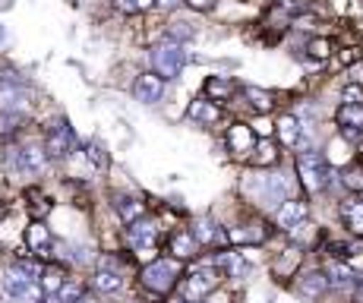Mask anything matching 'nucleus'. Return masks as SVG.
Here are the masks:
<instances>
[{
	"label": "nucleus",
	"mask_w": 363,
	"mask_h": 303,
	"mask_svg": "<svg viewBox=\"0 0 363 303\" xmlns=\"http://www.w3.org/2000/svg\"><path fill=\"white\" fill-rule=\"evenodd\" d=\"M357 300H360V303H363V278H360V281H357Z\"/></svg>",
	"instance_id": "obj_47"
},
{
	"label": "nucleus",
	"mask_w": 363,
	"mask_h": 303,
	"mask_svg": "<svg viewBox=\"0 0 363 303\" xmlns=\"http://www.w3.org/2000/svg\"><path fill=\"white\" fill-rule=\"evenodd\" d=\"M139 278H143V285L149 287L152 294L164 297L167 291H174V285H177V278H180V259H152V263H145Z\"/></svg>",
	"instance_id": "obj_3"
},
{
	"label": "nucleus",
	"mask_w": 363,
	"mask_h": 303,
	"mask_svg": "<svg viewBox=\"0 0 363 303\" xmlns=\"http://www.w3.org/2000/svg\"><path fill=\"white\" fill-rule=\"evenodd\" d=\"M202 89H206V98H208V101H215V104L231 101V95H234V82L228 79V76H208Z\"/></svg>",
	"instance_id": "obj_17"
},
{
	"label": "nucleus",
	"mask_w": 363,
	"mask_h": 303,
	"mask_svg": "<svg viewBox=\"0 0 363 303\" xmlns=\"http://www.w3.org/2000/svg\"><path fill=\"white\" fill-rule=\"evenodd\" d=\"M180 0H155V6L158 10H174V6H177Z\"/></svg>",
	"instance_id": "obj_44"
},
{
	"label": "nucleus",
	"mask_w": 363,
	"mask_h": 303,
	"mask_svg": "<svg viewBox=\"0 0 363 303\" xmlns=\"http://www.w3.org/2000/svg\"><path fill=\"white\" fill-rule=\"evenodd\" d=\"M297 177L303 183L306 193H323L332 180V171H329V161L325 155L319 152H300L297 155Z\"/></svg>",
	"instance_id": "obj_2"
},
{
	"label": "nucleus",
	"mask_w": 363,
	"mask_h": 303,
	"mask_svg": "<svg viewBox=\"0 0 363 303\" xmlns=\"http://www.w3.org/2000/svg\"><path fill=\"white\" fill-rule=\"evenodd\" d=\"M218 278H221V272H218V265H215V263L199 265L196 272H190L184 278V287H180V294H184L186 303H199V300H206L208 294L215 291Z\"/></svg>",
	"instance_id": "obj_5"
},
{
	"label": "nucleus",
	"mask_w": 363,
	"mask_h": 303,
	"mask_svg": "<svg viewBox=\"0 0 363 303\" xmlns=\"http://www.w3.org/2000/svg\"><path fill=\"white\" fill-rule=\"evenodd\" d=\"M215 265H218V272L221 275H228V278H240V275H247V259L240 256V253H231V250H225V253H218V256L212 259Z\"/></svg>",
	"instance_id": "obj_16"
},
{
	"label": "nucleus",
	"mask_w": 363,
	"mask_h": 303,
	"mask_svg": "<svg viewBox=\"0 0 363 303\" xmlns=\"http://www.w3.org/2000/svg\"><path fill=\"white\" fill-rule=\"evenodd\" d=\"M199 303H215V300H199Z\"/></svg>",
	"instance_id": "obj_48"
},
{
	"label": "nucleus",
	"mask_w": 363,
	"mask_h": 303,
	"mask_svg": "<svg viewBox=\"0 0 363 303\" xmlns=\"http://www.w3.org/2000/svg\"><path fill=\"white\" fill-rule=\"evenodd\" d=\"M121 285H123V281H121V275H117V272H99V275H95V287L104 291V294L117 291Z\"/></svg>",
	"instance_id": "obj_29"
},
{
	"label": "nucleus",
	"mask_w": 363,
	"mask_h": 303,
	"mask_svg": "<svg viewBox=\"0 0 363 303\" xmlns=\"http://www.w3.org/2000/svg\"><path fill=\"white\" fill-rule=\"evenodd\" d=\"M275 133H278V139H281V145H297L303 126H300V121L294 114H281L278 117V123H275Z\"/></svg>",
	"instance_id": "obj_18"
},
{
	"label": "nucleus",
	"mask_w": 363,
	"mask_h": 303,
	"mask_svg": "<svg viewBox=\"0 0 363 303\" xmlns=\"http://www.w3.org/2000/svg\"><path fill=\"white\" fill-rule=\"evenodd\" d=\"M13 269H16L19 275H26L29 281H38L41 272H45L38 263H35V259H16V263H13Z\"/></svg>",
	"instance_id": "obj_30"
},
{
	"label": "nucleus",
	"mask_w": 363,
	"mask_h": 303,
	"mask_svg": "<svg viewBox=\"0 0 363 303\" xmlns=\"http://www.w3.org/2000/svg\"><path fill=\"white\" fill-rule=\"evenodd\" d=\"M186 6H193V10L196 13H206V10H212L215 4H218V0H184Z\"/></svg>",
	"instance_id": "obj_39"
},
{
	"label": "nucleus",
	"mask_w": 363,
	"mask_h": 303,
	"mask_svg": "<svg viewBox=\"0 0 363 303\" xmlns=\"http://www.w3.org/2000/svg\"><path fill=\"white\" fill-rule=\"evenodd\" d=\"M228 149L234 155H250L256 149V133L247 123H231L228 126Z\"/></svg>",
	"instance_id": "obj_11"
},
{
	"label": "nucleus",
	"mask_w": 363,
	"mask_h": 303,
	"mask_svg": "<svg viewBox=\"0 0 363 303\" xmlns=\"http://www.w3.org/2000/svg\"><path fill=\"white\" fill-rule=\"evenodd\" d=\"M149 6H155V0H136V10H149Z\"/></svg>",
	"instance_id": "obj_45"
},
{
	"label": "nucleus",
	"mask_w": 363,
	"mask_h": 303,
	"mask_svg": "<svg viewBox=\"0 0 363 303\" xmlns=\"http://www.w3.org/2000/svg\"><path fill=\"white\" fill-rule=\"evenodd\" d=\"M29 104H32V92H29V86H26V79L16 76L13 70H6V73L0 76V108L26 114Z\"/></svg>",
	"instance_id": "obj_4"
},
{
	"label": "nucleus",
	"mask_w": 363,
	"mask_h": 303,
	"mask_svg": "<svg viewBox=\"0 0 363 303\" xmlns=\"http://www.w3.org/2000/svg\"><path fill=\"white\" fill-rule=\"evenodd\" d=\"M341 218L351 228V234L363 237V199H345L341 202Z\"/></svg>",
	"instance_id": "obj_19"
},
{
	"label": "nucleus",
	"mask_w": 363,
	"mask_h": 303,
	"mask_svg": "<svg viewBox=\"0 0 363 303\" xmlns=\"http://www.w3.org/2000/svg\"><path fill=\"white\" fill-rule=\"evenodd\" d=\"M243 98H247V104L256 111V114H269V111L275 108V98H272V92H265V89L247 86L243 89Z\"/></svg>",
	"instance_id": "obj_22"
},
{
	"label": "nucleus",
	"mask_w": 363,
	"mask_h": 303,
	"mask_svg": "<svg viewBox=\"0 0 363 303\" xmlns=\"http://www.w3.org/2000/svg\"><path fill=\"white\" fill-rule=\"evenodd\" d=\"M19 123H23V114H16V111H4V114H0V136H13Z\"/></svg>",
	"instance_id": "obj_31"
},
{
	"label": "nucleus",
	"mask_w": 363,
	"mask_h": 303,
	"mask_svg": "<svg viewBox=\"0 0 363 303\" xmlns=\"http://www.w3.org/2000/svg\"><path fill=\"white\" fill-rule=\"evenodd\" d=\"M6 165L16 177H29V174H41L48 165L45 149H10L6 155Z\"/></svg>",
	"instance_id": "obj_8"
},
{
	"label": "nucleus",
	"mask_w": 363,
	"mask_h": 303,
	"mask_svg": "<svg viewBox=\"0 0 363 303\" xmlns=\"http://www.w3.org/2000/svg\"><path fill=\"white\" fill-rule=\"evenodd\" d=\"M149 60H152V73H158L167 82V79H177L180 70L186 67V51L180 41L164 38L149 51Z\"/></svg>",
	"instance_id": "obj_1"
},
{
	"label": "nucleus",
	"mask_w": 363,
	"mask_h": 303,
	"mask_svg": "<svg viewBox=\"0 0 363 303\" xmlns=\"http://www.w3.org/2000/svg\"><path fill=\"white\" fill-rule=\"evenodd\" d=\"M347 79L357 82V86H363V57H360L357 63H351V67H347Z\"/></svg>",
	"instance_id": "obj_38"
},
{
	"label": "nucleus",
	"mask_w": 363,
	"mask_h": 303,
	"mask_svg": "<svg viewBox=\"0 0 363 303\" xmlns=\"http://www.w3.org/2000/svg\"><path fill=\"white\" fill-rule=\"evenodd\" d=\"M357 60H360L357 48H347V51H341V63H347V67H351V63H357Z\"/></svg>",
	"instance_id": "obj_41"
},
{
	"label": "nucleus",
	"mask_w": 363,
	"mask_h": 303,
	"mask_svg": "<svg viewBox=\"0 0 363 303\" xmlns=\"http://www.w3.org/2000/svg\"><path fill=\"white\" fill-rule=\"evenodd\" d=\"M341 180H345L347 189H354V193H363V171H347Z\"/></svg>",
	"instance_id": "obj_36"
},
{
	"label": "nucleus",
	"mask_w": 363,
	"mask_h": 303,
	"mask_svg": "<svg viewBox=\"0 0 363 303\" xmlns=\"http://www.w3.org/2000/svg\"><path fill=\"white\" fill-rule=\"evenodd\" d=\"M26 243H29V250L35 253V256H41V259H48L51 256V231L45 228L41 221H32L29 224V231H26Z\"/></svg>",
	"instance_id": "obj_14"
},
{
	"label": "nucleus",
	"mask_w": 363,
	"mask_h": 303,
	"mask_svg": "<svg viewBox=\"0 0 363 303\" xmlns=\"http://www.w3.org/2000/svg\"><path fill=\"white\" fill-rule=\"evenodd\" d=\"M76 145V136H73V126H69L64 117H57L45 133V155L48 158H67Z\"/></svg>",
	"instance_id": "obj_6"
},
{
	"label": "nucleus",
	"mask_w": 363,
	"mask_h": 303,
	"mask_svg": "<svg viewBox=\"0 0 363 303\" xmlns=\"http://www.w3.org/2000/svg\"><path fill=\"white\" fill-rule=\"evenodd\" d=\"M306 215H310V206H306V202H300V199H284L281 206H278L275 221H278V228L291 231V228H294V224L303 221Z\"/></svg>",
	"instance_id": "obj_13"
},
{
	"label": "nucleus",
	"mask_w": 363,
	"mask_h": 303,
	"mask_svg": "<svg viewBox=\"0 0 363 303\" xmlns=\"http://www.w3.org/2000/svg\"><path fill=\"white\" fill-rule=\"evenodd\" d=\"M262 117V121H256V126H253V133H256V136H272V133H275V123H269V121H265V114H259Z\"/></svg>",
	"instance_id": "obj_37"
},
{
	"label": "nucleus",
	"mask_w": 363,
	"mask_h": 303,
	"mask_svg": "<svg viewBox=\"0 0 363 303\" xmlns=\"http://www.w3.org/2000/svg\"><path fill=\"white\" fill-rule=\"evenodd\" d=\"M190 121H196V123H215L221 117V111H218V104L215 101H208V98H196V101H190Z\"/></svg>",
	"instance_id": "obj_20"
},
{
	"label": "nucleus",
	"mask_w": 363,
	"mask_h": 303,
	"mask_svg": "<svg viewBox=\"0 0 363 303\" xmlns=\"http://www.w3.org/2000/svg\"><path fill=\"white\" fill-rule=\"evenodd\" d=\"M193 35H196V29H193L190 23H174L171 32H167V38H171V41H180V45H184V41H190Z\"/></svg>",
	"instance_id": "obj_32"
},
{
	"label": "nucleus",
	"mask_w": 363,
	"mask_h": 303,
	"mask_svg": "<svg viewBox=\"0 0 363 303\" xmlns=\"http://www.w3.org/2000/svg\"><path fill=\"white\" fill-rule=\"evenodd\" d=\"M335 121L341 126V136L345 139H360L363 136V104H341L335 111Z\"/></svg>",
	"instance_id": "obj_9"
},
{
	"label": "nucleus",
	"mask_w": 363,
	"mask_h": 303,
	"mask_svg": "<svg viewBox=\"0 0 363 303\" xmlns=\"http://www.w3.org/2000/svg\"><path fill=\"white\" fill-rule=\"evenodd\" d=\"M250 155H253V165L256 167H269V165H275V161H278V145L272 143L269 136H265V139L256 143V149L250 152Z\"/></svg>",
	"instance_id": "obj_23"
},
{
	"label": "nucleus",
	"mask_w": 363,
	"mask_h": 303,
	"mask_svg": "<svg viewBox=\"0 0 363 303\" xmlns=\"http://www.w3.org/2000/svg\"><path fill=\"white\" fill-rule=\"evenodd\" d=\"M64 281H67V275L60 269H45L41 272V278H38V285H41V291L45 294H57L60 287H64Z\"/></svg>",
	"instance_id": "obj_26"
},
{
	"label": "nucleus",
	"mask_w": 363,
	"mask_h": 303,
	"mask_svg": "<svg viewBox=\"0 0 363 303\" xmlns=\"http://www.w3.org/2000/svg\"><path fill=\"white\" fill-rule=\"evenodd\" d=\"M171 256L180 259V263L199 256V241L193 237V231H177V234L171 237Z\"/></svg>",
	"instance_id": "obj_15"
},
{
	"label": "nucleus",
	"mask_w": 363,
	"mask_h": 303,
	"mask_svg": "<svg viewBox=\"0 0 363 303\" xmlns=\"http://www.w3.org/2000/svg\"><path fill=\"white\" fill-rule=\"evenodd\" d=\"M306 54L313 60H329L332 57V38H310L306 41Z\"/></svg>",
	"instance_id": "obj_27"
},
{
	"label": "nucleus",
	"mask_w": 363,
	"mask_h": 303,
	"mask_svg": "<svg viewBox=\"0 0 363 303\" xmlns=\"http://www.w3.org/2000/svg\"><path fill=\"white\" fill-rule=\"evenodd\" d=\"M48 209H51V206H48L45 199H38V206H35V218H45V215H48Z\"/></svg>",
	"instance_id": "obj_43"
},
{
	"label": "nucleus",
	"mask_w": 363,
	"mask_h": 303,
	"mask_svg": "<svg viewBox=\"0 0 363 303\" xmlns=\"http://www.w3.org/2000/svg\"><path fill=\"white\" fill-rule=\"evenodd\" d=\"M45 303H64V300H60L57 294H48V300H45Z\"/></svg>",
	"instance_id": "obj_46"
},
{
	"label": "nucleus",
	"mask_w": 363,
	"mask_h": 303,
	"mask_svg": "<svg viewBox=\"0 0 363 303\" xmlns=\"http://www.w3.org/2000/svg\"><path fill=\"white\" fill-rule=\"evenodd\" d=\"M4 294L13 297L16 303H41V297H45V291H41L38 281H29L16 269H10L4 275Z\"/></svg>",
	"instance_id": "obj_7"
},
{
	"label": "nucleus",
	"mask_w": 363,
	"mask_h": 303,
	"mask_svg": "<svg viewBox=\"0 0 363 303\" xmlns=\"http://www.w3.org/2000/svg\"><path fill=\"white\" fill-rule=\"evenodd\" d=\"M325 278H329V285H335V287H345V285H354L357 275H354L351 265H345V263L335 259V263H329V269H325Z\"/></svg>",
	"instance_id": "obj_24"
},
{
	"label": "nucleus",
	"mask_w": 363,
	"mask_h": 303,
	"mask_svg": "<svg viewBox=\"0 0 363 303\" xmlns=\"http://www.w3.org/2000/svg\"><path fill=\"white\" fill-rule=\"evenodd\" d=\"M341 98H345L347 104H363V86H357V82H347L345 92H341Z\"/></svg>",
	"instance_id": "obj_33"
},
{
	"label": "nucleus",
	"mask_w": 363,
	"mask_h": 303,
	"mask_svg": "<svg viewBox=\"0 0 363 303\" xmlns=\"http://www.w3.org/2000/svg\"><path fill=\"white\" fill-rule=\"evenodd\" d=\"M133 95H136V101H143V104L162 101V95H164V79H162L158 73H143V76H136V82H133Z\"/></svg>",
	"instance_id": "obj_10"
},
{
	"label": "nucleus",
	"mask_w": 363,
	"mask_h": 303,
	"mask_svg": "<svg viewBox=\"0 0 363 303\" xmlns=\"http://www.w3.org/2000/svg\"><path fill=\"white\" fill-rule=\"evenodd\" d=\"M127 237H130V243L136 246V250H152V246L158 243V224L136 218V221H130Z\"/></svg>",
	"instance_id": "obj_12"
},
{
	"label": "nucleus",
	"mask_w": 363,
	"mask_h": 303,
	"mask_svg": "<svg viewBox=\"0 0 363 303\" xmlns=\"http://www.w3.org/2000/svg\"><path fill=\"white\" fill-rule=\"evenodd\" d=\"M114 6L121 13H136V0H114Z\"/></svg>",
	"instance_id": "obj_42"
},
{
	"label": "nucleus",
	"mask_w": 363,
	"mask_h": 303,
	"mask_svg": "<svg viewBox=\"0 0 363 303\" xmlns=\"http://www.w3.org/2000/svg\"><path fill=\"white\" fill-rule=\"evenodd\" d=\"M117 212H121V218L130 224V221H136V218H143L145 206L136 199V196H121V199H117Z\"/></svg>",
	"instance_id": "obj_25"
},
{
	"label": "nucleus",
	"mask_w": 363,
	"mask_h": 303,
	"mask_svg": "<svg viewBox=\"0 0 363 303\" xmlns=\"http://www.w3.org/2000/svg\"><path fill=\"white\" fill-rule=\"evenodd\" d=\"M329 253L335 259H345V256H351V246L347 243H329Z\"/></svg>",
	"instance_id": "obj_40"
},
{
	"label": "nucleus",
	"mask_w": 363,
	"mask_h": 303,
	"mask_svg": "<svg viewBox=\"0 0 363 303\" xmlns=\"http://www.w3.org/2000/svg\"><path fill=\"white\" fill-rule=\"evenodd\" d=\"M57 297L64 300V303H73V300L82 297V287H79V285H67V281H64V287L57 291Z\"/></svg>",
	"instance_id": "obj_35"
},
{
	"label": "nucleus",
	"mask_w": 363,
	"mask_h": 303,
	"mask_svg": "<svg viewBox=\"0 0 363 303\" xmlns=\"http://www.w3.org/2000/svg\"><path fill=\"white\" fill-rule=\"evenodd\" d=\"M329 287V278H325V272H306L303 278L297 281V291L303 294V297H310V300H316L319 294Z\"/></svg>",
	"instance_id": "obj_21"
},
{
	"label": "nucleus",
	"mask_w": 363,
	"mask_h": 303,
	"mask_svg": "<svg viewBox=\"0 0 363 303\" xmlns=\"http://www.w3.org/2000/svg\"><path fill=\"white\" fill-rule=\"evenodd\" d=\"M86 158H89V165H92L95 171H104V167H108V152H104L101 143H89L86 145Z\"/></svg>",
	"instance_id": "obj_28"
},
{
	"label": "nucleus",
	"mask_w": 363,
	"mask_h": 303,
	"mask_svg": "<svg viewBox=\"0 0 363 303\" xmlns=\"http://www.w3.org/2000/svg\"><path fill=\"white\" fill-rule=\"evenodd\" d=\"M297 263H300V253H297V250H288V256H284V259H278V265H275V269H278V275H288V272L294 269Z\"/></svg>",
	"instance_id": "obj_34"
}]
</instances>
